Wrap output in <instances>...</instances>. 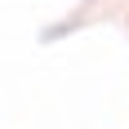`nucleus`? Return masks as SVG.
I'll use <instances>...</instances> for the list:
<instances>
[]
</instances>
